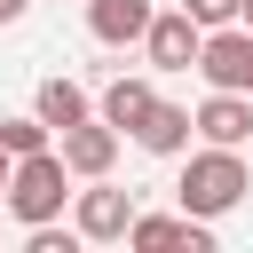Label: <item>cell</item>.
Returning a JSON list of instances; mask_svg holds the SVG:
<instances>
[{
  "label": "cell",
  "instance_id": "6da1fadb",
  "mask_svg": "<svg viewBox=\"0 0 253 253\" xmlns=\"http://www.w3.org/2000/svg\"><path fill=\"white\" fill-rule=\"evenodd\" d=\"M253 190V174H245V158L229 150V142H206L190 166H182V182H174V198H182V213H198V221H213V213H229L237 198Z\"/></svg>",
  "mask_w": 253,
  "mask_h": 253
},
{
  "label": "cell",
  "instance_id": "7a4b0ae2",
  "mask_svg": "<svg viewBox=\"0 0 253 253\" xmlns=\"http://www.w3.org/2000/svg\"><path fill=\"white\" fill-rule=\"evenodd\" d=\"M63 198H71V166H63V150H55V142H47V150H32V158H16V174H8V213H16L24 229L55 221V213H63Z\"/></svg>",
  "mask_w": 253,
  "mask_h": 253
},
{
  "label": "cell",
  "instance_id": "3957f363",
  "mask_svg": "<svg viewBox=\"0 0 253 253\" xmlns=\"http://www.w3.org/2000/svg\"><path fill=\"white\" fill-rule=\"evenodd\" d=\"M71 229H79L87 245H119V237L134 229V190H111V182L95 174L87 190H71Z\"/></svg>",
  "mask_w": 253,
  "mask_h": 253
},
{
  "label": "cell",
  "instance_id": "277c9868",
  "mask_svg": "<svg viewBox=\"0 0 253 253\" xmlns=\"http://www.w3.org/2000/svg\"><path fill=\"white\" fill-rule=\"evenodd\" d=\"M198 47H206V24H198L190 8H166V16H150V32H142L150 71H198Z\"/></svg>",
  "mask_w": 253,
  "mask_h": 253
},
{
  "label": "cell",
  "instance_id": "5b68a950",
  "mask_svg": "<svg viewBox=\"0 0 253 253\" xmlns=\"http://www.w3.org/2000/svg\"><path fill=\"white\" fill-rule=\"evenodd\" d=\"M198 71H206V87H237V95H253V24H221V32H206Z\"/></svg>",
  "mask_w": 253,
  "mask_h": 253
},
{
  "label": "cell",
  "instance_id": "8992f818",
  "mask_svg": "<svg viewBox=\"0 0 253 253\" xmlns=\"http://www.w3.org/2000/svg\"><path fill=\"white\" fill-rule=\"evenodd\" d=\"M55 150H63V166H71L79 182H95V174L119 166V126H111V119H79V126L55 134Z\"/></svg>",
  "mask_w": 253,
  "mask_h": 253
},
{
  "label": "cell",
  "instance_id": "52a82bcc",
  "mask_svg": "<svg viewBox=\"0 0 253 253\" xmlns=\"http://www.w3.org/2000/svg\"><path fill=\"white\" fill-rule=\"evenodd\" d=\"M126 245H142V253H158V245H190V253H213V229H206L198 213H134Z\"/></svg>",
  "mask_w": 253,
  "mask_h": 253
},
{
  "label": "cell",
  "instance_id": "ba28073f",
  "mask_svg": "<svg viewBox=\"0 0 253 253\" xmlns=\"http://www.w3.org/2000/svg\"><path fill=\"white\" fill-rule=\"evenodd\" d=\"M198 134H206V142H229V150H237V142L253 134V95H237V87H213V95L198 103Z\"/></svg>",
  "mask_w": 253,
  "mask_h": 253
},
{
  "label": "cell",
  "instance_id": "9c48e42d",
  "mask_svg": "<svg viewBox=\"0 0 253 253\" xmlns=\"http://www.w3.org/2000/svg\"><path fill=\"white\" fill-rule=\"evenodd\" d=\"M150 0H87V32L103 40V47H134L142 32H150Z\"/></svg>",
  "mask_w": 253,
  "mask_h": 253
},
{
  "label": "cell",
  "instance_id": "30bf717a",
  "mask_svg": "<svg viewBox=\"0 0 253 253\" xmlns=\"http://www.w3.org/2000/svg\"><path fill=\"white\" fill-rule=\"evenodd\" d=\"M190 134H198V111H182V103H150V119L134 126V142H142L150 158H174V150H190Z\"/></svg>",
  "mask_w": 253,
  "mask_h": 253
},
{
  "label": "cell",
  "instance_id": "8fae6325",
  "mask_svg": "<svg viewBox=\"0 0 253 253\" xmlns=\"http://www.w3.org/2000/svg\"><path fill=\"white\" fill-rule=\"evenodd\" d=\"M32 111H40V119H47L55 134H63V126H79V119H95V111H87V87H79V79H40Z\"/></svg>",
  "mask_w": 253,
  "mask_h": 253
},
{
  "label": "cell",
  "instance_id": "7c38bea8",
  "mask_svg": "<svg viewBox=\"0 0 253 253\" xmlns=\"http://www.w3.org/2000/svg\"><path fill=\"white\" fill-rule=\"evenodd\" d=\"M150 103H158L150 79H111V87H103V119H111L119 134H134V126L150 119Z\"/></svg>",
  "mask_w": 253,
  "mask_h": 253
},
{
  "label": "cell",
  "instance_id": "4fadbf2b",
  "mask_svg": "<svg viewBox=\"0 0 253 253\" xmlns=\"http://www.w3.org/2000/svg\"><path fill=\"white\" fill-rule=\"evenodd\" d=\"M47 142H55V126H47L40 111H32V119H0V150H8V158H32V150H47Z\"/></svg>",
  "mask_w": 253,
  "mask_h": 253
},
{
  "label": "cell",
  "instance_id": "5bb4252c",
  "mask_svg": "<svg viewBox=\"0 0 253 253\" xmlns=\"http://www.w3.org/2000/svg\"><path fill=\"white\" fill-rule=\"evenodd\" d=\"M182 8H190L206 32H221V24H237V16H245V0H182Z\"/></svg>",
  "mask_w": 253,
  "mask_h": 253
},
{
  "label": "cell",
  "instance_id": "9a60e30c",
  "mask_svg": "<svg viewBox=\"0 0 253 253\" xmlns=\"http://www.w3.org/2000/svg\"><path fill=\"white\" fill-rule=\"evenodd\" d=\"M8 174H16V158H8V150H0V206H8Z\"/></svg>",
  "mask_w": 253,
  "mask_h": 253
},
{
  "label": "cell",
  "instance_id": "2e32d148",
  "mask_svg": "<svg viewBox=\"0 0 253 253\" xmlns=\"http://www.w3.org/2000/svg\"><path fill=\"white\" fill-rule=\"evenodd\" d=\"M237 24H253V0H245V16H237Z\"/></svg>",
  "mask_w": 253,
  "mask_h": 253
},
{
  "label": "cell",
  "instance_id": "e0dca14e",
  "mask_svg": "<svg viewBox=\"0 0 253 253\" xmlns=\"http://www.w3.org/2000/svg\"><path fill=\"white\" fill-rule=\"evenodd\" d=\"M0 24H8V8H0Z\"/></svg>",
  "mask_w": 253,
  "mask_h": 253
}]
</instances>
